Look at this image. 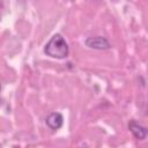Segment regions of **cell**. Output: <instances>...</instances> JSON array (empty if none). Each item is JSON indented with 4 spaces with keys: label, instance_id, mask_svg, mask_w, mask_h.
Listing matches in <instances>:
<instances>
[{
    "label": "cell",
    "instance_id": "1",
    "mask_svg": "<svg viewBox=\"0 0 148 148\" xmlns=\"http://www.w3.org/2000/svg\"><path fill=\"white\" fill-rule=\"evenodd\" d=\"M44 53L54 59H65L68 57L69 47L62 35L54 34L44 46Z\"/></svg>",
    "mask_w": 148,
    "mask_h": 148
},
{
    "label": "cell",
    "instance_id": "2",
    "mask_svg": "<svg viewBox=\"0 0 148 148\" xmlns=\"http://www.w3.org/2000/svg\"><path fill=\"white\" fill-rule=\"evenodd\" d=\"M86 46L94 50H109L111 49L110 42L103 36H91L84 40Z\"/></svg>",
    "mask_w": 148,
    "mask_h": 148
},
{
    "label": "cell",
    "instance_id": "3",
    "mask_svg": "<svg viewBox=\"0 0 148 148\" xmlns=\"http://www.w3.org/2000/svg\"><path fill=\"white\" fill-rule=\"evenodd\" d=\"M128 130L138 140H145L148 135V130L135 120H131L128 123Z\"/></svg>",
    "mask_w": 148,
    "mask_h": 148
},
{
    "label": "cell",
    "instance_id": "4",
    "mask_svg": "<svg viewBox=\"0 0 148 148\" xmlns=\"http://www.w3.org/2000/svg\"><path fill=\"white\" fill-rule=\"evenodd\" d=\"M45 124L47 125L49 128L57 131L59 130L62 124H64V117L60 112H51L46 118H45Z\"/></svg>",
    "mask_w": 148,
    "mask_h": 148
}]
</instances>
